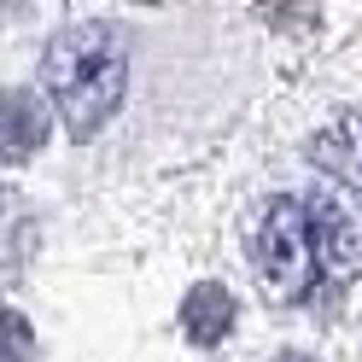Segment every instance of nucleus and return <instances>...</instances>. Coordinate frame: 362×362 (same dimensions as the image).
<instances>
[{
    "mask_svg": "<svg viewBox=\"0 0 362 362\" xmlns=\"http://www.w3.org/2000/svg\"><path fill=\"white\" fill-rule=\"evenodd\" d=\"M123 76H129V53L111 24L59 30L41 59V88H47L59 123L71 129V141H94L105 129V117L123 100Z\"/></svg>",
    "mask_w": 362,
    "mask_h": 362,
    "instance_id": "1",
    "label": "nucleus"
},
{
    "mask_svg": "<svg viewBox=\"0 0 362 362\" xmlns=\"http://www.w3.org/2000/svg\"><path fill=\"white\" fill-rule=\"evenodd\" d=\"M322 263H327V234H322L315 205H304V199H275L257 240H252V269L263 275V286L275 298H304L315 286V275H322Z\"/></svg>",
    "mask_w": 362,
    "mask_h": 362,
    "instance_id": "2",
    "label": "nucleus"
},
{
    "mask_svg": "<svg viewBox=\"0 0 362 362\" xmlns=\"http://www.w3.org/2000/svg\"><path fill=\"white\" fill-rule=\"evenodd\" d=\"M47 141V105L35 94L0 88V164H24Z\"/></svg>",
    "mask_w": 362,
    "mask_h": 362,
    "instance_id": "3",
    "label": "nucleus"
},
{
    "mask_svg": "<svg viewBox=\"0 0 362 362\" xmlns=\"http://www.w3.org/2000/svg\"><path fill=\"white\" fill-rule=\"evenodd\" d=\"M310 164L362 199V117H339L310 141Z\"/></svg>",
    "mask_w": 362,
    "mask_h": 362,
    "instance_id": "4",
    "label": "nucleus"
},
{
    "mask_svg": "<svg viewBox=\"0 0 362 362\" xmlns=\"http://www.w3.org/2000/svg\"><path fill=\"white\" fill-rule=\"evenodd\" d=\"M181 327H187L193 345H222V339L234 333V292L216 286V281L193 286L187 304H181Z\"/></svg>",
    "mask_w": 362,
    "mask_h": 362,
    "instance_id": "5",
    "label": "nucleus"
},
{
    "mask_svg": "<svg viewBox=\"0 0 362 362\" xmlns=\"http://www.w3.org/2000/svg\"><path fill=\"white\" fill-rule=\"evenodd\" d=\"M0 362H30V322L0 304Z\"/></svg>",
    "mask_w": 362,
    "mask_h": 362,
    "instance_id": "6",
    "label": "nucleus"
},
{
    "mask_svg": "<svg viewBox=\"0 0 362 362\" xmlns=\"http://www.w3.org/2000/svg\"><path fill=\"white\" fill-rule=\"evenodd\" d=\"M275 362H310V356H304V351H281Z\"/></svg>",
    "mask_w": 362,
    "mask_h": 362,
    "instance_id": "7",
    "label": "nucleus"
},
{
    "mask_svg": "<svg viewBox=\"0 0 362 362\" xmlns=\"http://www.w3.org/2000/svg\"><path fill=\"white\" fill-rule=\"evenodd\" d=\"M141 6H158V0H141Z\"/></svg>",
    "mask_w": 362,
    "mask_h": 362,
    "instance_id": "8",
    "label": "nucleus"
}]
</instances>
